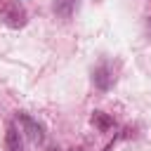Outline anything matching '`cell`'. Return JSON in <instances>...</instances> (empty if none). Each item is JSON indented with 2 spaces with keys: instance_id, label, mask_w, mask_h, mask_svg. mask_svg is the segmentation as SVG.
Segmentation results:
<instances>
[{
  "instance_id": "6da1fadb",
  "label": "cell",
  "mask_w": 151,
  "mask_h": 151,
  "mask_svg": "<svg viewBox=\"0 0 151 151\" xmlns=\"http://www.w3.org/2000/svg\"><path fill=\"white\" fill-rule=\"evenodd\" d=\"M14 120H17V125L21 127V132H24V137H26L28 142H33V144H42L45 132H42V125H40L38 120H33V118L26 116V113H19Z\"/></svg>"
},
{
  "instance_id": "7a4b0ae2",
  "label": "cell",
  "mask_w": 151,
  "mask_h": 151,
  "mask_svg": "<svg viewBox=\"0 0 151 151\" xmlns=\"http://www.w3.org/2000/svg\"><path fill=\"white\" fill-rule=\"evenodd\" d=\"M92 80H94V85H97L99 90H109V87L113 85V80H116L111 61H101V64L94 68V76H92Z\"/></svg>"
},
{
  "instance_id": "3957f363",
  "label": "cell",
  "mask_w": 151,
  "mask_h": 151,
  "mask_svg": "<svg viewBox=\"0 0 151 151\" xmlns=\"http://www.w3.org/2000/svg\"><path fill=\"white\" fill-rule=\"evenodd\" d=\"M5 146L7 151H24V132L17 125V120L7 123V132H5Z\"/></svg>"
},
{
  "instance_id": "277c9868",
  "label": "cell",
  "mask_w": 151,
  "mask_h": 151,
  "mask_svg": "<svg viewBox=\"0 0 151 151\" xmlns=\"http://www.w3.org/2000/svg\"><path fill=\"white\" fill-rule=\"evenodd\" d=\"M92 125H94L97 130H101V132H109V130L113 127V118L106 116L104 111H94V113H92Z\"/></svg>"
},
{
  "instance_id": "5b68a950",
  "label": "cell",
  "mask_w": 151,
  "mask_h": 151,
  "mask_svg": "<svg viewBox=\"0 0 151 151\" xmlns=\"http://www.w3.org/2000/svg\"><path fill=\"white\" fill-rule=\"evenodd\" d=\"M76 9V0H54V12L61 17V19H68Z\"/></svg>"
},
{
  "instance_id": "8992f818",
  "label": "cell",
  "mask_w": 151,
  "mask_h": 151,
  "mask_svg": "<svg viewBox=\"0 0 151 151\" xmlns=\"http://www.w3.org/2000/svg\"><path fill=\"white\" fill-rule=\"evenodd\" d=\"M68 151H83V149H80V146H71Z\"/></svg>"
},
{
  "instance_id": "52a82bcc",
  "label": "cell",
  "mask_w": 151,
  "mask_h": 151,
  "mask_svg": "<svg viewBox=\"0 0 151 151\" xmlns=\"http://www.w3.org/2000/svg\"><path fill=\"white\" fill-rule=\"evenodd\" d=\"M47 151H59V149H57V146H50V149H47Z\"/></svg>"
}]
</instances>
